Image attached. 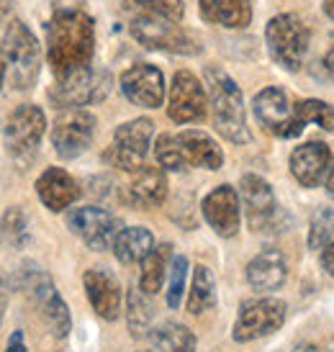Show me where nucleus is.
Instances as JSON below:
<instances>
[{
    "mask_svg": "<svg viewBox=\"0 0 334 352\" xmlns=\"http://www.w3.org/2000/svg\"><path fill=\"white\" fill-rule=\"evenodd\" d=\"M96 21L80 8H57L47 23V59L54 80L93 67Z\"/></svg>",
    "mask_w": 334,
    "mask_h": 352,
    "instance_id": "nucleus-1",
    "label": "nucleus"
},
{
    "mask_svg": "<svg viewBox=\"0 0 334 352\" xmlns=\"http://www.w3.org/2000/svg\"><path fill=\"white\" fill-rule=\"evenodd\" d=\"M203 85L208 93V108H211V121L219 137H224L232 144H249L252 134L247 126L245 98L236 80L226 69L208 65L203 69Z\"/></svg>",
    "mask_w": 334,
    "mask_h": 352,
    "instance_id": "nucleus-2",
    "label": "nucleus"
},
{
    "mask_svg": "<svg viewBox=\"0 0 334 352\" xmlns=\"http://www.w3.org/2000/svg\"><path fill=\"white\" fill-rule=\"evenodd\" d=\"M19 285L26 294V298L34 303V309L39 311L47 329L57 340H65L72 332V316H69L67 303L59 296L52 275L47 270H41L36 263H23L19 270Z\"/></svg>",
    "mask_w": 334,
    "mask_h": 352,
    "instance_id": "nucleus-3",
    "label": "nucleus"
},
{
    "mask_svg": "<svg viewBox=\"0 0 334 352\" xmlns=\"http://www.w3.org/2000/svg\"><path fill=\"white\" fill-rule=\"evenodd\" d=\"M3 54L8 62V82L16 90H29L39 78L41 50L34 31L21 19H8L0 31Z\"/></svg>",
    "mask_w": 334,
    "mask_h": 352,
    "instance_id": "nucleus-4",
    "label": "nucleus"
},
{
    "mask_svg": "<svg viewBox=\"0 0 334 352\" xmlns=\"http://www.w3.org/2000/svg\"><path fill=\"white\" fill-rule=\"evenodd\" d=\"M265 44L278 67H283L285 72H298L311 47V29L298 13H278L267 21Z\"/></svg>",
    "mask_w": 334,
    "mask_h": 352,
    "instance_id": "nucleus-5",
    "label": "nucleus"
},
{
    "mask_svg": "<svg viewBox=\"0 0 334 352\" xmlns=\"http://www.w3.org/2000/svg\"><path fill=\"white\" fill-rule=\"evenodd\" d=\"M129 34L152 52H167V54H183V57H196L203 52L201 41L180 23L162 16H149L137 13L129 21Z\"/></svg>",
    "mask_w": 334,
    "mask_h": 352,
    "instance_id": "nucleus-6",
    "label": "nucleus"
},
{
    "mask_svg": "<svg viewBox=\"0 0 334 352\" xmlns=\"http://www.w3.org/2000/svg\"><path fill=\"white\" fill-rule=\"evenodd\" d=\"M152 139H155V124L149 118L124 121L113 131V142L103 152V162L131 175L142 165H147L144 160H147L149 149H152Z\"/></svg>",
    "mask_w": 334,
    "mask_h": 352,
    "instance_id": "nucleus-7",
    "label": "nucleus"
},
{
    "mask_svg": "<svg viewBox=\"0 0 334 352\" xmlns=\"http://www.w3.org/2000/svg\"><path fill=\"white\" fill-rule=\"evenodd\" d=\"M239 201H242V214H245L252 232H257V234L283 232L280 219H288V216L278 206L276 190L263 175H255V173L242 175V180H239Z\"/></svg>",
    "mask_w": 334,
    "mask_h": 352,
    "instance_id": "nucleus-8",
    "label": "nucleus"
},
{
    "mask_svg": "<svg viewBox=\"0 0 334 352\" xmlns=\"http://www.w3.org/2000/svg\"><path fill=\"white\" fill-rule=\"evenodd\" d=\"M47 134V113L34 103H21L5 121L3 144L16 162H31Z\"/></svg>",
    "mask_w": 334,
    "mask_h": 352,
    "instance_id": "nucleus-9",
    "label": "nucleus"
},
{
    "mask_svg": "<svg viewBox=\"0 0 334 352\" xmlns=\"http://www.w3.org/2000/svg\"><path fill=\"white\" fill-rule=\"evenodd\" d=\"M98 129V118L88 108H67L59 111L49 131L52 147L62 160H78L82 152H88Z\"/></svg>",
    "mask_w": 334,
    "mask_h": 352,
    "instance_id": "nucleus-10",
    "label": "nucleus"
},
{
    "mask_svg": "<svg viewBox=\"0 0 334 352\" xmlns=\"http://www.w3.org/2000/svg\"><path fill=\"white\" fill-rule=\"evenodd\" d=\"M65 224L93 252L113 250V242H116V236L124 229L118 216H113L106 208H98V206L69 208L67 216H65Z\"/></svg>",
    "mask_w": 334,
    "mask_h": 352,
    "instance_id": "nucleus-11",
    "label": "nucleus"
},
{
    "mask_svg": "<svg viewBox=\"0 0 334 352\" xmlns=\"http://www.w3.org/2000/svg\"><path fill=\"white\" fill-rule=\"evenodd\" d=\"M285 324V303L273 296H257L239 306L232 337L234 342H255Z\"/></svg>",
    "mask_w": 334,
    "mask_h": 352,
    "instance_id": "nucleus-12",
    "label": "nucleus"
},
{
    "mask_svg": "<svg viewBox=\"0 0 334 352\" xmlns=\"http://www.w3.org/2000/svg\"><path fill=\"white\" fill-rule=\"evenodd\" d=\"M111 90V75L103 69H82L75 75L54 80L49 88V100L57 108L67 111V108H82L93 106L109 96Z\"/></svg>",
    "mask_w": 334,
    "mask_h": 352,
    "instance_id": "nucleus-13",
    "label": "nucleus"
},
{
    "mask_svg": "<svg viewBox=\"0 0 334 352\" xmlns=\"http://www.w3.org/2000/svg\"><path fill=\"white\" fill-rule=\"evenodd\" d=\"M208 113V93L206 85L190 72L177 69L172 75L167 90V116L172 124H198Z\"/></svg>",
    "mask_w": 334,
    "mask_h": 352,
    "instance_id": "nucleus-14",
    "label": "nucleus"
},
{
    "mask_svg": "<svg viewBox=\"0 0 334 352\" xmlns=\"http://www.w3.org/2000/svg\"><path fill=\"white\" fill-rule=\"evenodd\" d=\"M252 111H255V118L260 121V126L278 139H293L306 129L304 121L296 116L285 90L276 88V85L263 88L257 93L252 98Z\"/></svg>",
    "mask_w": 334,
    "mask_h": 352,
    "instance_id": "nucleus-15",
    "label": "nucleus"
},
{
    "mask_svg": "<svg viewBox=\"0 0 334 352\" xmlns=\"http://www.w3.org/2000/svg\"><path fill=\"white\" fill-rule=\"evenodd\" d=\"M118 85H121V93L126 96V100H131L139 108L155 111L167 98L165 75H162V69L149 62H137L129 69H124L118 78Z\"/></svg>",
    "mask_w": 334,
    "mask_h": 352,
    "instance_id": "nucleus-16",
    "label": "nucleus"
},
{
    "mask_svg": "<svg viewBox=\"0 0 334 352\" xmlns=\"http://www.w3.org/2000/svg\"><path fill=\"white\" fill-rule=\"evenodd\" d=\"M167 173L159 165H142L137 173H131L129 180L118 188V196L126 206L139 208V211H149V208H159L167 201Z\"/></svg>",
    "mask_w": 334,
    "mask_h": 352,
    "instance_id": "nucleus-17",
    "label": "nucleus"
},
{
    "mask_svg": "<svg viewBox=\"0 0 334 352\" xmlns=\"http://www.w3.org/2000/svg\"><path fill=\"white\" fill-rule=\"evenodd\" d=\"M201 214L206 219V224L224 239L239 234V224H242V201H239V190L234 186H216L208 190L203 201H201Z\"/></svg>",
    "mask_w": 334,
    "mask_h": 352,
    "instance_id": "nucleus-18",
    "label": "nucleus"
},
{
    "mask_svg": "<svg viewBox=\"0 0 334 352\" xmlns=\"http://www.w3.org/2000/svg\"><path fill=\"white\" fill-rule=\"evenodd\" d=\"M82 288L88 296V303L103 322H116L124 306V291L113 273L106 267H90L82 275Z\"/></svg>",
    "mask_w": 334,
    "mask_h": 352,
    "instance_id": "nucleus-19",
    "label": "nucleus"
},
{
    "mask_svg": "<svg viewBox=\"0 0 334 352\" xmlns=\"http://www.w3.org/2000/svg\"><path fill=\"white\" fill-rule=\"evenodd\" d=\"M288 167L304 188H319L332 167V149L324 142H304L291 152Z\"/></svg>",
    "mask_w": 334,
    "mask_h": 352,
    "instance_id": "nucleus-20",
    "label": "nucleus"
},
{
    "mask_svg": "<svg viewBox=\"0 0 334 352\" xmlns=\"http://www.w3.org/2000/svg\"><path fill=\"white\" fill-rule=\"evenodd\" d=\"M36 196L44 204V208H49L52 214H62L69 206L80 198V183L69 175L62 167H47L39 177H36Z\"/></svg>",
    "mask_w": 334,
    "mask_h": 352,
    "instance_id": "nucleus-21",
    "label": "nucleus"
},
{
    "mask_svg": "<svg viewBox=\"0 0 334 352\" xmlns=\"http://www.w3.org/2000/svg\"><path fill=\"white\" fill-rule=\"evenodd\" d=\"M247 283L257 294H273L288 280V263L285 254L276 247H267L263 252H257L249 265H247Z\"/></svg>",
    "mask_w": 334,
    "mask_h": 352,
    "instance_id": "nucleus-22",
    "label": "nucleus"
},
{
    "mask_svg": "<svg viewBox=\"0 0 334 352\" xmlns=\"http://www.w3.org/2000/svg\"><path fill=\"white\" fill-rule=\"evenodd\" d=\"M177 144L183 152L188 167H203V170H221L224 165V149L211 134L201 129H183L177 131Z\"/></svg>",
    "mask_w": 334,
    "mask_h": 352,
    "instance_id": "nucleus-23",
    "label": "nucleus"
},
{
    "mask_svg": "<svg viewBox=\"0 0 334 352\" xmlns=\"http://www.w3.org/2000/svg\"><path fill=\"white\" fill-rule=\"evenodd\" d=\"M198 13L211 26L242 31L252 23V0H198Z\"/></svg>",
    "mask_w": 334,
    "mask_h": 352,
    "instance_id": "nucleus-24",
    "label": "nucleus"
},
{
    "mask_svg": "<svg viewBox=\"0 0 334 352\" xmlns=\"http://www.w3.org/2000/svg\"><path fill=\"white\" fill-rule=\"evenodd\" d=\"M157 247L147 226H124L113 242V254L121 265H137Z\"/></svg>",
    "mask_w": 334,
    "mask_h": 352,
    "instance_id": "nucleus-25",
    "label": "nucleus"
},
{
    "mask_svg": "<svg viewBox=\"0 0 334 352\" xmlns=\"http://www.w3.org/2000/svg\"><path fill=\"white\" fill-rule=\"evenodd\" d=\"M172 247L170 245H157L152 252L142 260V270H139V288L147 296H155L162 291V285L167 280V273H170V265H172Z\"/></svg>",
    "mask_w": 334,
    "mask_h": 352,
    "instance_id": "nucleus-26",
    "label": "nucleus"
},
{
    "mask_svg": "<svg viewBox=\"0 0 334 352\" xmlns=\"http://www.w3.org/2000/svg\"><path fill=\"white\" fill-rule=\"evenodd\" d=\"M216 306V278L206 265H196L193 275H190V285H188L186 309L193 316L206 314L208 309Z\"/></svg>",
    "mask_w": 334,
    "mask_h": 352,
    "instance_id": "nucleus-27",
    "label": "nucleus"
},
{
    "mask_svg": "<svg viewBox=\"0 0 334 352\" xmlns=\"http://www.w3.org/2000/svg\"><path fill=\"white\" fill-rule=\"evenodd\" d=\"M152 347L155 352H196V334L186 324L165 322L157 329H152Z\"/></svg>",
    "mask_w": 334,
    "mask_h": 352,
    "instance_id": "nucleus-28",
    "label": "nucleus"
},
{
    "mask_svg": "<svg viewBox=\"0 0 334 352\" xmlns=\"http://www.w3.org/2000/svg\"><path fill=\"white\" fill-rule=\"evenodd\" d=\"M152 296H147L139 285H131L126 294V319H129V332L134 337H142L144 332H149L152 327Z\"/></svg>",
    "mask_w": 334,
    "mask_h": 352,
    "instance_id": "nucleus-29",
    "label": "nucleus"
},
{
    "mask_svg": "<svg viewBox=\"0 0 334 352\" xmlns=\"http://www.w3.org/2000/svg\"><path fill=\"white\" fill-rule=\"evenodd\" d=\"M121 3L131 16L149 13V16H162L170 21H183V16H186L183 0H121Z\"/></svg>",
    "mask_w": 334,
    "mask_h": 352,
    "instance_id": "nucleus-30",
    "label": "nucleus"
},
{
    "mask_svg": "<svg viewBox=\"0 0 334 352\" xmlns=\"http://www.w3.org/2000/svg\"><path fill=\"white\" fill-rule=\"evenodd\" d=\"M0 234L16 250L26 247V242H29V219H26V214L21 211L19 206L5 208V214L0 219Z\"/></svg>",
    "mask_w": 334,
    "mask_h": 352,
    "instance_id": "nucleus-31",
    "label": "nucleus"
},
{
    "mask_svg": "<svg viewBox=\"0 0 334 352\" xmlns=\"http://www.w3.org/2000/svg\"><path fill=\"white\" fill-rule=\"evenodd\" d=\"M152 149H155V160H157V165L162 167L165 173H183V170H188L175 134H159Z\"/></svg>",
    "mask_w": 334,
    "mask_h": 352,
    "instance_id": "nucleus-32",
    "label": "nucleus"
},
{
    "mask_svg": "<svg viewBox=\"0 0 334 352\" xmlns=\"http://www.w3.org/2000/svg\"><path fill=\"white\" fill-rule=\"evenodd\" d=\"M293 111L304 124H316V126L326 129V131H334V108L329 103H324V100L319 98L298 100L293 106Z\"/></svg>",
    "mask_w": 334,
    "mask_h": 352,
    "instance_id": "nucleus-33",
    "label": "nucleus"
},
{
    "mask_svg": "<svg viewBox=\"0 0 334 352\" xmlns=\"http://www.w3.org/2000/svg\"><path fill=\"white\" fill-rule=\"evenodd\" d=\"M334 239V211L326 206H319L309 224V247L311 250H324Z\"/></svg>",
    "mask_w": 334,
    "mask_h": 352,
    "instance_id": "nucleus-34",
    "label": "nucleus"
},
{
    "mask_svg": "<svg viewBox=\"0 0 334 352\" xmlns=\"http://www.w3.org/2000/svg\"><path fill=\"white\" fill-rule=\"evenodd\" d=\"M188 283V257L186 254H175L172 265H170V273H167V306L175 311L177 306L183 303V296Z\"/></svg>",
    "mask_w": 334,
    "mask_h": 352,
    "instance_id": "nucleus-35",
    "label": "nucleus"
},
{
    "mask_svg": "<svg viewBox=\"0 0 334 352\" xmlns=\"http://www.w3.org/2000/svg\"><path fill=\"white\" fill-rule=\"evenodd\" d=\"M319 263H322V270H324L326 275H332V278H334V239L324 247V250H322V257H319Z\"/></svg>",
    "mask_w": 334,
    "mask_h": 352,
    "instance_id": "nucleus-36",
    "label": "nucleus"
},
{
    "mask_svg": "<svg viewBox=\"0 0 334 352\" xmlns=\"http://www.w3.org/2000/svg\"><path fill=\"white\" fill-rule=\"evenodd\" d=\"M5 352H29V347H26V340H23V332H21V329H16V332L8 337Z\"/></svg>",
    "mask_w": 334,
    "mask_h": 352,
    "instance_id": "nucleus-37",
    "label": "nucleus"
},
{
    "mask_svg": "<svg viewBox=\"0 0 334 352\" xmlns=\"http://www.w3.org/2000/svg\"><path fill=\"white\" fill-rule=\"evenodd\" d=\"M8 309V283L3 280V275H0V322H3V314Z\"/></svg>",
    "mask_w": 334,
    "mask_h": 352,
    "instance_id": "nucleus-38",
    "label": "nucleus"
},
{
    "mask_svg": "<svg viewBox=\"0 0 334 352\" xmlns=\"http://www.w3.org/2000/svg\"><path fill=\"white\" fill-rule=\"evenodd\" d=\"M322 67L326 69V75L334 80V44L329 47V52L324 54V59H322Z\"/></svg>",
    "mask_w": 334,
    "mask_h": 352,
    "instance_id": "nucleus-39",
    "label": "nucleus"
},
{
    "mask_svg": "<svg viewBox=\"0 0 334 352\" xmlns=\"http://www.w3.org/2000/svg\"><path fill=\"white\" fill-rule=\"evenodd\" d=\"M8 82V62H5V54H3V44H0V90Z\"/></svg>",
    "mask_w": 334,
    "mask_h": 352,
    "instance_id": "nucleus-40",
    "label": "nucleus"
},
{
    "mask_svg": "<svg viewBox=\"0 0 334 352\" xmlns=\"http://www.w3.org/2000/svg\"><path fill=\"white\" fill-rule=\"evenodd\" d=\"M324 183H326V193H329V196L334 198V165L329 167V173H326V180H324Z\"/></svg>",
    "mask_w": 334,
    "mask_h": 352,
    "instance_id": "nucleus-41",
    "label": "nucleus"
},
{
    "mask_svg": "<svg viewBox=\"0 0 334 352\" xmlns=\"http://www.w3.org/2000/svg\"><path fill=\"white\" fill-rule=\"evenodd\" d=\"M322 10H324L326 19L334 21V0H322Z\"/></svg>",
    "mask_w": 334,
    "mask_h": 352,
    "instance_id": "nucleus-42",
    "label": "nucleus"
},
{
    "mask_svg": "<svg viewBox=\"0 0 334 352\" xmlns=\"http://www.w3.org/2000/svg\"><path fill=\"white\" fill-rule=\"evenodd\" d=\"M8 13H10V6L5 0H0V19H8Z\"/></svg>",
    "mask_w": 334,
    "mask_h": 352,
    "instance_id": "nucleus-43",
    "label": "nucleus"
},
{
    "mask_svg": "<svg viewBox=\"0 0 334 352\" xmlns=\"http://www.w3.org/2000/svg\"><path fill=\"white\" fill-rule=\"evenodd\" d=\"M293 352H319V350H316L314 344H298Z\"/></svg>",
    "mask_w": 334,
    "mask_h": 352,
    "instance_id": "nucleus-44",
    "label": "nucleus"
},
{
    "mask_svg": "<svg viewBox=\"0 0 334 352\" xmlns=\"http://www.w3.org/2000/svg\"><path fill=\"white\" fill-rule=\"evenodd\" d=\"M329 352H334V350H329Z\"/></svg>",
    "mask_w": 334,
    "mask_h": 352,
    "instance_id": "nucleus-45",
    "label": "nucleus"
}]
</instances>
